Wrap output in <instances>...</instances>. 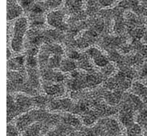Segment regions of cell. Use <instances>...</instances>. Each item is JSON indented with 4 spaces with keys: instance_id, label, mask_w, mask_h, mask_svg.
Segmentation results:
<instances>
[{
    "instance_id": "13",
    "label": "cell",
    "mask_w": 147,
    "mask_h": 136,
    "mask_svg": "<svg viewBox=\"0 0 147 136\" xmlns=\"http://www.w3.org/2000/svg\"><path fill=\"white\" fill-rule=\"evenodd\" d=\"M40 130V126L38 124H36V125H34L30 128H28V131L24 133L23 136H38Z\"/></svg>"
},
{
    "instance_id": "2",
    "label": "cell",
    "mask_w": 147,
    "mask_h": 136,
    "mask_svg": "<svg viewBox=\"0 0 147 136\" xmlns=\"http://www.w3.org/2000/svg\"><path fill=\"white\" fill-rule=\"evenodd\" d=\"M119 119L121 123L123 124L125 127H129L134 124V115L133 109L129 106L125 105L121 110L119 114Z\"/></svg>"
},
{
    "instance_id": "10",
    "label": "cell",
    "mask_w": 147,
    "mask_h": 136,
    "mask_svg": "<svg viewBox=\"0 0 147 136\" xmlns=\"http://www.w3.org/2000/svg\"><path fill=\"white\" fill-rule=\"evenodd\" d=\"M142 133V127L139 124L134 123L127 127V136H139Z\"/></svg>"
},
{
    "instance_id": "1",
    "label": "cell",
    "mask_w": 147,
    "mask_h": 136,
    "mask_svg": "<svg viewBox=\"0 0 147 136\" xmlns=\"http://www.w3.org/2000/svg\"><path fill=\"white\" fill-rule=\"evenodd\" d=\"M28 27V20L26 18H20L14 27V35L11 40V48L16 52H20L23 47V39Z\"/></svg>"
},
{
    "instance_id": "9",
    "label": "cell",
    "mask_w": 147,
    "mask_h": 136,
    "mask_svg": "<svg viewBox=\"0 0 147 136\" xmlns=\"http://www.w3.org/2000/svg\"><path fill=\"white\" fill-rule=\"evenodd\" d=\"M21 14V8L16 5H8V12H7V19L8 20H11L17 16H19Z\"/></svg>"
},
{
    "instance_id": "25",
    "label": "cell",
    "mask_w": 147,
    "mask_h": 136,
    "mask_svg": "<svg viewBox=\"0 0 147 136\" xmlns=\"http://www.w3.org/2000/svg\"><path fill=\"white\" fill-rule=\"evenodd\" d=\"M78 75H79V73H78V71H74V70H73V71H72V73H71V76H72V78H77Z\"/></svg>"
},
{
    "instance_id": "18",
    "label": "cell",
    "mask_w": 147,
    "mask_h": 136,
    "mask_svg": "<svg viewBox=\"0 0 147 136\" xmlns=\"http://www.w3.org/2000/svg\"><path fill=\"white\" fill-rule=\"evenodd\" d=\"M32 11L34 14L39 15V14H41L42 12L44 11V9H43V7L40 6V4H36V5L32 7Z\"/></svg>"
},
{
    "instance_id": "23",
    "label": "cell",
    "mask_w": 147,
    "mask_h": 136,
    "mask_svg": "<svg viewBox=\"0 0 147 136\" xmlns=\"http://www.w3.org/2000/svg\"><path fill=\"white\" fill-rule=\"evenodd\" d=\"M60 59H59V57H57V56H55V57H53L52 59H51V64H52L53 67H56V66H58L59 64H60Z\"/></svg>"
},
{
    "instance_id": "14",
    "label": "cell",
    "mask_w": 147,
    "mask_h": 136,
    "mask_svg": "<svg viewBox=\"0 0 147 136\" xmlns=\"http://www.w3.org/2000/svg\"><path fill=\"white\" fill-rule=\"evenodd\" d=\"M27 64H28V67H36V65H37V61H36V57L32 55L28 56V58H27Z\"/></svg>"
},
{
    "instance_id": "4",
    "label": "cell",
    "mask_w": 147,
    "mask_h": 136,
    "mask_svg": "<svg viewBox=\"0 0 147 136\" xmlns=\"http://www.w3.org/2000/svg\"><path fill=\"white\" fill-rule=\"evenodd\" d=\"M88 53L89 54V55L94 60V63L100 67H105V66H107L109 63L107 58L105 56H104L98 49L96 48H91L88 50Z\"/></svg>"
},
{
    "instance_id": "21",
    "label": "cell",
    "mask_w": 147,
    "mask_h": 136,
    "mask_svg": "<svg viewBox=\"0 0 147 136\" xmlns=\"http://www.w3.org/2000/svg\"><path fill=\"white\" fill-rule=\"evenodd\" d=\"M14 61L16 62V63L18 64L19 66H22L23 64H24V56H18V57H16V58H15L14 59Z\"/></svg>"
},
{
    "instance_id": "17",
    "label": "cell",
    "mask_w": 147,
    "mask_h": 136,
    "mask_svg": "<svg viewBox=\"0 0 147 136\" xmlns=\"http://www.w3.org/2000/svg\"><path fill=\"white\" fill-rule=\"evenodd\" d=\"M7 136H18V131L16 128L14 127L12 125H8Z\"/></svg>"
},
{
    "instance_id": "16",
    "label": "cell",
    "mask_w": 147,
    "mask_h": 136,
    "mask_svg": "<svg viewBox=\"0 0 147 136\" xmlns=\"http://www.w3.org/2000/svg\"><path fill=\"white\" fill-rule=\"evenodd\" d=\"M76 67L75 63L73 62H70V61H66L64 64H63V68L64 71H72L74 70Z\"/></svg>"
},
{
    "instance_id": "6",
    "label": "cell",
    "mask_w": 147,
    "mask_h": 136,
    "mask_svg": "<svg viewBox=\"0 0 147 136\" xmlns=\"http://www.w3.org/2000/svg\"><path fill=\"white\" fill-rule=\"evenodd\" d=\"M16 103L20 107V111H24L25 109H28L32 107V100L26 96L19 95L16 97Z\"/></svg>"
},
{
    "instance_id": "11",
    "label": "cell",
    "mask_w": 147,
    "mask_h": 136,
    "mask_svg": "<svg viewBox=\"0 0 147 136\" xmlns=\"http://www.w3.org/2000/svg\"><path fill=\"white\" fill-rule=\"evenodd\" d=\"M96 119V115L95 113L93 112L89 111L87 112L84 114V115L83 116V121L84 123L86 125H91L92 124Z\"/></svg>"
},
{
    "instance_id": "5",
    "label": "cell",
    "mask_w": 147,
    "mask_h": 136,
    "mask_svg": "<svg viewBox=\"0 0 147 136\" xmlns=\"http://www.w3.org/2000/svg\"><path fill=\"white\" fill-rule=\"evenodd\" d=\"M20 109L18 107V105L16 104V103L14 101V99H12V97L11 95L7 96V119H11V118H13L14 116L18 114V112L20 111Z\"/></svg>"
},
{
    "instance_id": "15",
    "label": "cell",
    "mask_w": 147,
    "mask_h": 136,
    "mask_svg": "<svg viewBox=\"0 0 147 136\" xmlns=\"http://www.w3.org/2000/svg\"><path fill=\"white\" fill-rule=\"evenodd\" d=\"M62 3V0H47V6L50 8L58 7Z\"/></svg>"
},
{
    "instance_id": "8",
    "label": "cell",
    "mask_w": 147,
    "mask_h": 136,
    "mask_svg": "<svg viewBox=\"0 0 147 136\" xmlns=\"http://www.w3.org/2000/svg\"><path fill=\"white\" fill-rule=\"evenodd\" d=\"M45 93L48 95H62L64 92L63 87L60 85H51V86H45L44 87Z\"/></svg>"
},
{
    "instance_id": "19",
    "label": "cell",
    "mask_w": 147,
    "mask_h": 136,
    "mask_svg": "<svg viewBox=\"0 0 147 136\" xmlns=\"http://www.w3.org/2000/svg\"><path fill=\"white\" fill-rule=\"evenodd\" d=\"M68 57L72 60H78L80 58V53L74 51H72L69 53Z\"/></svg>"
},
{
    "instance_id": "27",
    "label": "cell",
    "mask_w": 147,
    "mask_h": 136,
    "mask_svg": "<svg viewBox=\"0 0 147 136\" xmlns=\"http://www.w3.org/2000/svg\"><path fill=\"white\" fill-rule=\"evenodd\" d=\"M146 16H147V13H146Z\"/></svg>"
},
{
    "instance_id": "3",
    "label": "cell",
    "mask_w": 147,
    "mask_h": 136,
    "mask_svg": "<svg viewBox=\"0 0 147 136\" xmlns=\"http://www.w3.org/2000/svg\"><path fill=\"white\" fill-rule=\"evenodd\" d=\"M47 20L49 25L59 29L64 27L63 23V14L60 11H52L48 14Z\"/></svg>"
},
{
    "instance_id": "22",
    "label": "cell",
    "mask_w": 147,
    "mask_h": 136,
    "mask_svg": "<svg viewBox=\"0 0 147 136\" xmlns=\"http://www.w3.org/2000/svg\"><path fill=\"white\" fill-rule=\"evenodd\" d=\"M32 2H33V0H20V5L23 7H28V6L31 5Z\"/></svg>"
},
{
    "instance_id": "20",
    "label": "cell",
    "mask_w": 147,
    "mask_h": 136,
    "mask_svg": "<svg viewBox=\"0 0 147 136\" xmlns=\"http://www.w3.org/2000/svg\"><path fill=\"white\" fill-rule=\"evenodd\" d=\"M52 52H54L55 54H57V55H60V54H62L63 53V50L62 48L57 46V45H54L52 47Z\"/></svg>"
},
{
    "instance_id": "26",
    "label": "cell",
    "mask_w": 147,
    "mask_h": 136,
    "mask_svg": "<svg viewBox=\"0 0 147 136\" xmlns=\"http://www.w3.org/2000/svg\"><path fill=\"white\" fill-rule=\"evenodd\" d=\"M146 136H147V132H146Z\"/></svg>"
},
{
    "instance_id": "12",
    "label": "cell",
    "mask_w": 147,
    "mask_h": 136,
    "mask_svg": "<svg viewBox=\"0 0 147 136\" xmlns=\"http://www.w3.org/2000/svg\"><path fill=\"white\" fill-rule=\"evenodd\" d=\"M64 121L65 123L68 124L72 127H79L80 125V122L78 119H76L74 116L71 115H67L64 118Z\"/></svg>"
},
{
    "instance_id": "24",
    "label": "cell",
    "mask_w": 147,
    "mask_h": 136,
    "mask_svg": "<svg viewBox=\"0 0 147 136\" xmlns=\"http://www.w3.org/2000/svg\"><path fill=\"white\" fill-rule=\"evenodd\" d=\"M100 3L104 7H107V6H109L113 3V0H99Z\"/></svg>"
},
{
    "instance_id": "7",
    "label": "cell",
    "mask_w": 147,
    "mask_h": 136,
    "mask_svg": "<svg viewBox=\"0 0 147 136\" xmlns=\"http://www.w3.org/2000/svg\"><path fill=\"white\" fill-rule=\"evenodd\" d=\"M32 122L33 120H32V116L30 115H24L18 119L16 122V125L20 130H24L26 127H29Z\"/></svg>"
}]
</instances>
